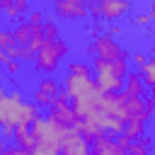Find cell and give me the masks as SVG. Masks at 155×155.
I'll use <instances>...</instances> for the list:
<instances>
[{
	"label": "cell",
	"instance_id": "10",
	"mask_svg": "<svg viewBox=\"0 0 155 155\" xmlns=\"http://www.w3.org/2000/svg\"><path fill=\"white\" fill-rule=\"evenodd\" d=\"M128 12H131V2L128 0H102L99 2V17L107 19L109 24H111V19H121Z\"/></svg>",
	"mask_w": 155,
	"mask_h": 155
},
{
	"label": "cell",
	"instance_id": "3",
	"mask_svg": "<svg viewBox=\"0 0 155 155\" xmlns=\"http://www.w3.org/2000/svg\"><path fill=\"white\" fill-rule=\"evenodd\" d=\"M87 53L92 58H99V61H109V63H116V61H128V51L109 34H102L97 39H92L87 44Z\"/></svg>",
	"mask_w": 155,
	"mask_h": 155
},
{
	"label": "cell",
	"instance_id": "23",
	"mask_svg": "<svg viewBox=\"0 0 155 155\" xmlns=\"http://www.w3.org/2000/svg\"><path fill=\"white\" fill-rule=\"evenodd\" d=\"M12 46H17V44H15L12 31H10V29H0V48H2V51H7V48H12Z\"/></svg>",
	"mask_w": 155,
	"mask_h": 155
},
{
	"label": "cell",
	"instance_id": "13",
	"mask_svg": "<svg viewBox=\"0 0 155 155\" xmlns=\"http://www.w3.org/2000/svg\"><path fill=\"white\" fill-rule=\"evenodd\" d=\"M143 92H145V85H143L140 75L138 73H128L126 80H124V94L126 97H143Z\"/></svg>",
	"mask_w": 155,
	"mask_h": 155
},
{
	"label": "cell",
	"instance_id": "20",
	"mask_svg": "<svg viewBox=\"0 0 155 155\" xmlns=\"http://www.w3.org/2000/svg\"><path fill=\"white\" fill-rule=\"evenodd\" d=\"M124 136H128L131 140L143 138V136H145V124H140V121H128V124L124 126Z\"/></svg>",
	"mask_w": 155,
	"mask_h": 155
},
{
	"label": "cell",
	"instance_id": "5",
	"mask_svg": "<svg viewBox=\"0 0 155 155\" xmlns=\"http://www.w3.org/2000/svg\"><path fill=\"white\" fill-rule=\"evenodd\" d=\"M46 119H48L51 124H56L58 128H63V131H75V128H78V121H80V116L75 114L73 104H70V102H61V99H56V102L48 107Z\"/></svg>",
	"mask_w": 155,
	"mask_h": 155
},
{
	"label": "cell",
	"instance_id": "21",
	"mask_svg": "<svg viewBox=\"0 0 155 155\" xmlns=\"http://www.w3.org/2000/svg\"><path fill=\"white\" fill-rule=\"evenodd\" d=\"M41 29H44V39H58V36H61V34H58V22H56L53 15H48V17L44 19Z\"/></svg>",
	"mask_w": 155,
	"mask_h": 155
},
{
	"label": "cell",
	"instance_id": "29",
	"mask_svg": "<svg viewBox=\"0 0 155 155\" xmlns=\"http://www.w3.org/2000/svg\"><path fill=\"white\" fill-rule=\"evenodd\" d=\"M131 143H133V140H131L128 136H124V133H121V136H116V145H119V148H121L124 153H126V150L131 148Z\"/></svg>",
	"mask_w": 155,
	"mask_h": 155
},
{
	"label": "cell",
	"instance_id": "1",
	"mask_svg": "<svg viewBox=\"0 0 155 155\" xmlns=\"http://www.w3.org/2000/svg\"><path fill=\"white\" fill-rule=\"evenodd\" d=\"M92 70H94V85L97 90L104 94V92H124V80L126 75L131 73L128 70V61H116V63H109V61H99V58H92Z\"/></svg>",
	"mask_w": 155,
	"mask_h": 155
},
{
	"label": "cell",
	"instance_id": "16",
	"mask_svg": "<svg viewBox=\"0 0 155 155\" xmlns=\"http://www.w3.org/2000/svg\"><path fill=\"white\" fill-rule=\"evenodd\" d=\"M27 0H12V7L10 10H5V17H7V22H12V24H22V15L27 12Z\"/></svg>",
	"mask_w": 155,
	"mask_h": 155
},
{
	"label": "cell",
	"instance_id": "9",
	"mask_svg": "<svg viewBox=\"0 0 155 155\" xmlns=\"http://www.w3.org/2000/svg\"><path fill=\"white\" fill-rule=\"evenodd\" d=\"M61 155H92V145L78 131H68L61 140Z\"/></svg>",
	"mask_w": 155,
	"mask_h": 155
},
{
	"label": "cell",
	"instance_id": "25",
	"mask_svg": "<svg viewBox=\"0 0 155 155\" xmlns=\"http://www.w3.org/2000/svg\"><path fill=\"white\" fill-rule=\"evenodd\" d=\"M126 153H128V155H150V148H145L140 140H133L131 148H128Z\"/></svg>",
	"mask_w": 155,
	"mask_h": 155
},
{
	"label": "cell",
	"instance_id": "31",
	"mask_svg": "<svg viewBox=\"0 0 155 155\" xmlns=\"http://www.w3.org/2000/svg\"><path fill=\"white\" fill-rule=\"evenodd\" d=\"M5 70H7V75H17L19 73V61H7L5 63Z\"/></svg>",
	"mask_w": 155,
	"mask_h": 155
},
{
	"label": "cell",
	"instance_id": "27",
	"mask_svg": "<svg viewBox=\"0 0 155 155\" xmlns=\"http://www.w3.org/2000/svg\"><path fill=\"white\" fill-rule=\"evenodd\" d=\"M31 155H61V148H46V145H36L31 150Z\"/></svg>",
	"mask_w": 155,
	"mask_h": 155
},
{
	"label": "cell",
	"instance_id": "2",
	"mask_svg": "<svg viewBox=\"0 0 155 155\" xmlns=\"http://www.w3.org/2000/svg\"><path fill=\"white\" fill-rule=\"evenodd\" d=\"M63 58H68V44H65V39H61V36L58 39H46L44 46H41V51L34 56V68L39 73L51 75V73L58 70V65L63 63Z\"/></svg>",
	"mask_w": 155,
	"mask_h": 155
},
{
	"label": "cell",
	"instance_id": "22",
	"mask_svg": "<svg viewBox=\"0 0 155 155\" xmlns=\"http://www.w3.org/2000/svg\"><path fill=\"white\" fill-rule=\"evenodd\" d=\"M68 73L70 75H92V65L80 63V61H70L68 63Z\"/></svg>",
	"mask_w": 155,
	"mask_h": 155
},
{
	"label": "cell",
	"instance_id": "12",
	"mask_svg": "<svg viewBox=\"0 0 155 155\" xmlns=\"http://www.w3.org/2000/svg\"><path fill=\"white\" fill-rule=\"evenodd\" d=\"M75 131H78V133H80V136H82V138H85V140H87L90 145H92V143H94L97 138L107 136V133H104V131H102V128H99V126H97L94 121H90V119H80V121H78V128H75Z\"/></svg>",
	"mask_w": 155,
	"mask_h": 155
},
{
	"label": "cell",
	"instance_id": "6",
	"mask_svg": "<svg viewBox=\"0 0 155 155\" xmlns=\"http://www.w3.org/2000/svg\"><path fill=\"white\" fill-rule=\"evenodd\" d=\"M22 109H24L22 92H10L0 102V128H15L22 119Z\"/></svg>",
	"mask_w": 155,
	"mask_h": 155
},
{
	"label": "cell",
	"instance_id": "26",
	"mask_svg": "<svg viewBox=\"0 0 155 155\" xmlns=\"http://www.w3.org/2000/svg\"><path fill=\"white\" fill-rule=\"evenodd\" d=\"M44 19H46V15H44L41 10H34V12H29V17H27V22H29L31 27H41Z\"/></svg>",
	"mask_w": 155,
	"mask_h": 155
},
{
	"label": "cell",
	"instance_id": "24",
	"mask_svg": "<svg viewBox=\"0 0 155 155\" xmlns=\"http://www.w3.org/2000/svg\"><path fill=\"white\" fill-rule=\"evenodd\" d=\"M153 19H155V17H153L150 12H138V15H136V17L131 19V22H133L136 27H148V24H150Z\"/></svg>",
	"mask_w": 155,
	"mask_h": 155
},
{
	"label": "cell",
	"instance_id": "32",
	"mask_svg": "<svg viewBox=\"0 0 155 155\" xmlns=\"http://www.w3.org/2000/svg\"><path fill=\"white\" fill-rule=\"evenodd\" d=\"M131 58H133V61H136V65H140V68H143V65L148 63V56H145V53H140V51H136V53H133Z\"/></svg>",
	"mask_w": 155,
	"mask_h": 155
},
{
	"label": "cell",
	"instance_id": "18",
	"mask_svg": "<svg viewBox=\"0 0 155 155\" xmlns=\"http://www.w3.org/2000/svg\"><path fill=\"white\" fill-rule=\"evenodd\" d=\"M36 90L56 99V97H58V92L63 90V85H58V80H56V78H44V80L39 82V87H36Z\"/></svg>",
	"mask_w": 155,
	"mask_h": 155
},
{
	"label": "cell",
	"instance_id": "15",
	"mask_svg": "<svg viewBox=\"0 0 155 155\" xmlns=\"http://www.w3.org/2000/svg\"><path fill=\"white\" fill-rule=\"evenodd\" d=\"M15 145L24 148V150H34L36 143H34V136L27 126H15Z\"/></svg>",
	"mask_w": 155,
	"mask_h": 155
},
{
	"label": "cell",
	"instance_id": "7",
	"mask_svg": "<svg viewBox=\"0 0 155 155\" xmlns=\"http://www.w3.org/2000/svg\"><path fill=\"white\" fill-rule=\"evenodd\" d=\"M53 15L61 17V19H87L90 17L85 0H56Z\"/></svg>",
	"mask_w": 155,
	"mask_h": 155
},
{
	"label": "cell",
	"instance_id": "30",
	"mask_svg": "<svg viewBox=\"0 0 155 155\" xmlns=\"http://www.w3.org/2000/svg\"><path fill=\"white\" fill-rule=\"evenodd\" d=\"M143 104H145V114H148V119L155 114V99L153 97H143Z\"/></svg>",
	"mask_w": 155,
	"mask_h": 155
},
{
	"label": "cell",
	"instance_id": "17",
	"mask_svg": "<svg viewBox=\"0 0 155 155\" xmlns=\"http://www.w3.org/2000/svg\"><path fill=\"white\" fill-rule=\"evenodd\" d=\"M39 119V107L34 104V102H24V109H22V119H19V124L17 126H27V128H31V124Z\"/></svg>",
	"mask_w": 155,
	"mask_h": 155
},
{
	"label": "cell",
	"instance_id": "4",
	"mask_svg": "<svg viewBox=\"0 0 155 155\" xmlns=\"http://www.w3.org/2000/svg\"><path fill=\"white\" fill-rule=\"evenodd\" d=\"M63 90L70 94V99H82V97H99L102 92L94 85L92 75H65L63 80Z\"/></svg>",
	"mask_w": 155,
	"mask_h": 155
},
{
	"label": "cell",
	"instance_id": "28",
	"mask_svg": "<svg viewBox=\"0 0 155 155\" xmlns=\"http://www.w3.org/2000/svg\"><path fill=\"white\" fill-rule=\"evenodd\" d=\"M0 155H31V150H24V148H19V145H7Z\"/></svg>",
	"mask_w": 155,
	"mask_h": 155
},
{
	"label": "cell",
	"instance_id": "33",
	"mask_svg": "<svg viewBox=\"0 0 155 155\" xmlns=\"http://www.w3.org/2000/svg\"><path fill=\"white\" fill-rule=\"evenodd\" d=\"M107 34H109V36H119V34H121V27L111 22V24H109V31H107Z\"/></svg>",
	"mask_w": 155,
	"mask_h": 155
},
{
	"label": "cell",
	"instance_id": "35",
	"mask_svg": "<svg viewBox=\"0 0 155 155\" xmlns=\"http://www.w3.org/2000/svg\"><path fill=\"white\" fill-rule=\"evenodd\" d=\"M150 53H153V58H155V41L150 44Z\"/></svg>",
	"mask_w": 155,
	"mask_h": 155
},
{
	"label": "cell",
	"instance_id": "34",
	"mask_svg": "<svg viewBox=\"0 0 155 155\" xmlns=\"http://www.w3.org/2000/svg\"><path fill=\"white\" fill-rule=\"evenodd\" d=\"M7 61H10V56H7V51H2V48H0V65H5Z\"/></svg>",
	"mask_w": 155,
	"mask_h": 155
},
{
	"label": "cell",
	"instance_id": "8",
	"mask_svg": "<svg viewBox=\"0 0 155 155\" xmlns=\"http://www.w3.org/2000/svg\"><path fill=\"white\" fill-rule=\"evenodd\" d=\"M124 109H126V94L124 92H104L97 102V111L107 114V116H114V119H121L124 121ZM126 124V121H124Z\"/></svg>",
	"mask_w": 155,
	"mask_h": 155
},
{
	"label": "cell",
	"instance_id": "11",
	"mask_svg": "<svg viewBox=\"0 0 155 155\" xmlns=\"http://www.w3.org/2000/svg\"><path fill=\"white\" fill-rule=\"evenodd\" d=\"M124 121H140L148 124V114H145V104L143 97H126V109H124Z\"/></svg>",
	"mask_w": 155,
	"mask_h": 155
},
{
	"label": "cell",
	"instance_id": "14",
	"mask_svg": "<svg viewBox=\"0 0 155 155\" xmlns=\"http://www.w3.org/2000/svg\"><path fill=\"white\" fill-rule=\"evenodd\" d=\"M12 36H15V44L17 46H29V41H31V36H34V27L29 24V22H22V24H17L15 29H12Z\"/></svg>",
	"mask_w": 155,
	"mask_h": 155
},
{
	"label": "cell",
	"instance_id": "19",
	"mask_svg": "<svg viewBox=\"0 0 155 155\" xmlns=\"http://www.w3.org/2000/svg\"><path fill=\"white\" fill-rule=\"evenodd\" d=\"M138 75H140L143 85L153 90V87H155V58H148V63L140 68V73H138Z\"/></svg>",
	"mask_w": 155,
	"mask_h": 155
}]
</instances>
